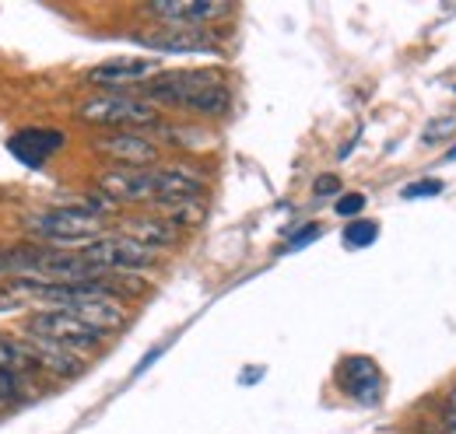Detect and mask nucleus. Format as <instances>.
Returning <instances> with one entry per match:
<instances>
[{
    "instance_id": "nucleus-23",
    "label": "nucleus",
    "mask_w": 456,
    "mask_h": 434,
    "mask_svg": "<svg viewBox=\"0 0 456 434\" xmlns=\"http://www.w3.org/2000/svg\"><path fill=\"white\" fill-rule=\"evenodd\" d=\"M316 235H320V228H316V224H309L305 231H298V235H295V238L288 242V253H295V249H302V245H309V242H313Z\"/></svg>"
},
{
    "instance_id": "nucleus-1",
    "label": "nucleus",
    "mask_w": 456,
    "mask_h": 434,
    "mask_svg": "<svg viewBox=\"0 0 456 434\" xmlns=\"http://www.w3.org/2000/svg\"><path fill=\"white\" fill-rule=\"evenodd\" d=\"M141 99L151 106H172L218 119L232 106L228 84L215 70H162L148 84H141Z\"/></svg>"
},
{
    "instance_id": "nucleus-25",
    "label": "nucleus",
    "mask_w": 456,
    "mask_h": 434,
    "mask_svg": "<svg viewBox=\"0 0 456 434\" xmlns=\"http://www.w3.org/2000/svg\"><path fill=\"white\" fill-rule=\"evenodd\" d=\"M450 158H456V148H453V151H450Z\"/></svg>"
},
{
    "instance_id": "nucleus-16",
    "label": "nucleus",
    "mask_w": 456,
    "mask_h": 434,
    "mask_svg": "<svg viewBox=\"0 0 456 434\" xmlns=\"http://www.w3.org/2000/svg\"><path fill=\"white\" fill-rule=\"evenodd\" d=\"M0 368H4V372H14V375L32 372L36 361H32V347H28V340L0 336Z\"/></svg>"
},
{
    "instance_id": "nucleus-6",
    "label": "nucleus",
    "mask_w": 456,
    "mask_h": 434,
    "mask_svg": "<svg viewBox=\"0 0 456 434\" xmlns=\"http://www.w3.org/2000/svg\"><path fill=\"white\" fill-rule=\"evenodd\" d=\"M159 74H162V63L155 56H113V60L92 67L85 74V81L99 84V88H110V92H119V88H141Z\"/></svg>"
},
{
    "instance_id": "nucleus-9",
    "label": "nucleus",
    "mask_w": 456,
    "mask_h": 434,
    "mask_svg": "<svg viewBox=\"0 0 456 434\" xmlns=\"http://www.w3.org/2000/svg\"><path fill=\"white\" fill-rule=\"evenodd\" d=\"M208 179L190 168V165H166L155 168V207H175V204H193L204 197Z\"/></svg>"
},
{
    "instance_id": "nucleus-24",
    "label": "nucleus",
    "mask_w": 456,
    "mask_h": 434,
    "mask_svg": "<svg viewBox=\"0 0 456 434\" xmlns=\"http://www.w3.org/2000/svg\"><path fill=\"white\" fill-rule=\"evenodd\" d=\"M450 421H456V392L450 396Z\"/></svg>"
},
{
    "instance_id": "nucleus-21",
    "label": "nucleus",
    "mask_w": 456,
    "mask_h": 434,
    "mask_svg": "<svg viewBox=\"0 0 456 434\" xmlns=\"http://www.w3.org/2000/svg\"><path fill=\"white\" fill-rule=\"evenodd\" d=\"M450 130H453V119H450V116H446V119H432V123L425 126L421 141H425V144H439V137H446Z\"/></svg>"
},
{
    "instance_id": "nucleus-18",
    "label": "nucleus",
    "mask_w": 456,
    "mask_h": 434,
    "mask_svg": "<svg viewBox=\"0 0 456 434\" xmlns=\"http://www.w3.org/2000/svg\"><path fill=\"white\" fill-rule=\"evenodd\" d=\"M25 392H28V382H25V375H14V372H4V368H0V403L21 399Z\"/></svg>"
},
{
    "instance_id": "nucleus-14",
    "label": "nucleus",
    "mask_w": 456,
    "mask_h": 434,
    "mask_svg": "<svg viewBox=\"0 0 456 434\" xmlns=\"http://www.w3.org/2000/svg\"><path fill=\"white\" fill-rule=\"evenodd\" d=\"M11 155L25 165H43L46 158H53L60 148H63V133L60 130H21L11 137Z\"/></svg>"
},
{
    "instance_id": "nucleus-8",
    "label": "nucleus",
    "mask_w": 456,
    "mask_h": 434,
    "mask_svg": "<svg viewBox=\"0 0 456 434\" xmlns=\"http://www.w3.org/2000/svg\"><path fill=\"white\" fill-rule=\"evenodd\" d=\"M116 207L119 204H155V168H110L95 179Z\"/></svg>"
},
{
    "instance_id": "nucleus-2",
    "label": "nucleus",
    "mask_w": 456,
    "mask_h": 434,
    "mask_svg": "<svg viewBox=\"0 0 456 434\" xmlns=\"http://www.w3.org/2000/svg\"><path fill=\"white\" fill-rule=\"evenodd\" d=\"M28 231L46 242V245H77L85 249L88 242H95L102 235V217H95L88 207L74 204V207H50V211H39V214L28 217Z\"/></svg>"
},
{
    "instance_id": "nucleus-7",
    "label": "nucleus",
    "mask_w": 456,
    "mask_h": 434,
    "mask_svg": "<svg viewBox=\"0 0 456 434\" xmlns=\"http://www.w3.org/2000/svg\"><path fill=\"white\" fill-rule=\"evenodd\" d=\"M102 158H110L116 168H148L159 162V144L144 137L141 130H113L92 144Z\"/></svg>"
},
{
    "instance_id": "nucleus-15",
    "label": "nucleus",
    "mask_w": 456,
    "mask_h": 434,
    "mask_svg": "<svg viewBox=\"0 0 456 434\" xmlns=\"http://www.w3.org/2000/svg\"><path fill=\"white\" fill-rule=\"evenodd\" d=\"M28 347H32V361H36L39 372H50L57 379H77L85 372V358L74 354V350H63V347L46 343V340H28Z\"/></svg>"
},
{
    "instance_id": "nucleus-12",
    "label": "nucleus",
    "mask_w": 456,
    "mask_h": 434,
    "mask_svg": "<svg viewBox=\"0 0 456 434\" xmlns=\"http://www.w3.org/2000/svg\"><path fill=\"white\" fill-rule=\"evenodd\" d=\"M338 379H341L344 392L354 396L358 403H365V406L379 403L383 379H379V368H376L369 358H347L341 365V372H338Z\"/></svg>"
},
{
    "instance_id": "nucleus-20",
    "label": "nucleus",
    "mask_w": 456,
    "mask_h": 434,
    "mask_svg": "<svg viewBox=\"0 0 456 434\" xmlns=\"http://www.w3.org/2000/svg\"><path fill=\"white\" fill-rule=\"evenodd\" d=\"M334 211L341 217H358L365 211V197H362V193H344L341 200L334 204Z\"/></svg>"
},
{
    "instance_id": "nucleus-17",
    "label": "nucleus",
    "mask_w": 456,
    "mask_h": 434,
    "mask_svg": "<svg viewBox=\"0 0 456 434\" xmlns=\"http://www.w3.org/2000/svg\"><path fill=\"white\" fill-rule=\"evenodd\" d=\"M379 238V224L376 221H351L347 228H344V245L347 249H365V245H372Z\"/></svg>"
},
{
    "instance_id": "nucleus-5",
    "label": "nucleus",
    "mask_w": 456,
    "mask_h": 434,
    "mask_svg": "<svg viewBox=\"0 0 456 434\" xmlns=\"http://www.w3.org/2000/svg\"><path fill=\"white\" fill-rule=\"evenodd\" d=\"M92 267H99L102 273H137V270H148V267H155V260H159V253L155 249H148V245H141V242H134V238H126V235H99L95 242H88L85 249H77Z\"/></svg>"
},
{
    "instance_id": "nucleus-10",
    "label": "nucleus",
    "mask_w": 456,
    "mask_h": 434,
    "mask_svg": "<svg viewBox=\"0 0 456 434\" xmlns=\"http://www.w3.org/2000/svg\"><path fill=\"white\" fill-rule=\"evenodd\" d=\"M144 11L151 18H162L166 25H190V28H200L208 21L232 14V7L218 4V0H151V4H144Z\"/></svg>"
},
{
    "instance_id": "nucleus-13",
    "label": "nucleus",
    "mask_w": 456,
    "mask_h": 434,
    "mask_svg": "<svg viewBox=\"0 0 456 434\" xmlns=\"http://www.w3.org/2000/svg\"><path fill=\"white\" fill-rule=\"evenodd\" d=\"M119 235H126V238H134V242H141V245H148V249H155V253H159V249H169V245L179 242V228H172L162 214L123 217Z\"/></svg>"
},
{
    "instance_id": "nucleus-3",
    "label": "nucleus",
    "mask_w": 456,
    "mask_h": 434,
    "mask_svg": "<svg viewBox=\"0 0 456 434\" xmlns=\"http://www.w3.org/2000/svg\"><path fill=\"white\" fill-rule=\"evenodd\" d=\"M77 119L92 123V126H106V130H144L159 123V106H151L141 95H92L77 106Z\"/></svg>"
},
{
    "instance_id": "nucleus-4",
    "label": "nucleus",
    "mask_w": 456,
    "mask_h": 434,
    "mask_svg": "<svg viewBox=\"0 0 456 434\" xmlns=\"http://www.w3.org/2000/svg\"><path fill=\"white\" fill-rule=\"evenodd\" d=\"M25 336H28V340L57 343V347L74 350V354H92V350H99L102 340H106V333H99L95 326L81 323L77 316L60 312V309L32 312V316L25 319Z\"/></svg>"
},
{
    "instance_id": "nucleus-19",
    "label": "nucleus",
    "mask_w": 456,
    "mask_h": 434,
    "mask_svg": "<svg viewBox=\"0 0 456 434\" xmlns=\"http://www.w3.org/2000/svg\"><path fill=\"white\" fill-rule=\"evenodd\" d=\"M446 186L443 179H418L411 186H403V200H428V197H439Z\"/></svg>"
},
{
    "instance_id": "nucleus-22",
    "label": "nucleus",
    "mask_w": 456,
    "mask_h": 434,
    "mask_svg": "<svg viewBox=\"0 0 456 434\" xmlns=\"http://www.w3.org/2000/svg\"><path fill=\"white\" fill-rule=\"evenodd\" d=\"M313 189H316V197H334V193H341V179L338 175H320Z\"/></svg>"
},
{
    "instance_id": "nucleus-11",
    "label": "nucleus",
    "mask_w": 456,
    "mask_h": 434,
    "mask_svg": "<svg viewBox=\"0 0 456 434\" xmlns=\"http://www.w3.org/2000/svg\"><path fill=\"white\" fill-rule=\"evenodd\" d=\"M141 43L162 53H208L215 46L204 28H190V25H166L151 36H141Z\"/></svg>"
}]
</instances>
